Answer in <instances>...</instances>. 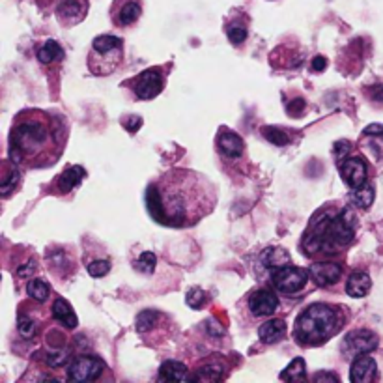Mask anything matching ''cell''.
I'll return each instance as SVG.
<instances>
[{
  "instance_id": "obj_9",
  "label": "cell",
  "mask_w": 383,
  "mask_h": 383,
  "mask_svg": "<svg viewBox=\"0 0 383 383\" xmlns=\"http://www.w3.org/2000/svg\"><path fill=\"white\" fill-rule=\"evenodd\" d=\"M86 13H88V0H58L56 4V19L66 28L83 23Z\"/></svg>"
},
{
  "instance_id": "obj_15",
  "label": "cell",
  "mask_w": 383,
  "mask_h": 383,
  "mask_svg": "<svg viewBox=\"0 0 383 383\" xmlns=\"http://www.w3.org/2000/svg\"><path fill=\"white\" fill-rule=\"evenodd\" d=\"M86 178V170H84L81 165H70V167L64 168V172L53 181V189L54 195H67L72 193L75 187L81 186V181Z\"/></svg>"
},
{
  "instance_id": "obj_27",
  "label": "cell",
  "mask_w": 383,
  "mask_h": 383,
  "mask_svg": "<svg viewBox=\"0 0 383 383\" xmlns=\"http://www.w3.org/2000/svg\"><path fill=\"white\" fill-rule=\"evenodd\" d=\"M26 292L31 295L32 300L38 301V303H43V301L49 300L51 295V286L43 279H32L28 284H26Z\"/></svg>"
},
{
  "instance_id": "obj_30",
  "label": "cell",
  "mask_w": 383,
  "mask_h": 383,
  "mask_svg": "<svg viewBox=\"0 0 383 383\" xmlns=\"http://www.w3.org/2000/svg\"><path fill=\"white\" fill-rule=\"evenodd\" d=\"M17 331L19 335L23 336V339H26V341L34 339V335H36V322H34V318L26 316V314L21 312L17 320Z\"/></svg>"
},
{
  "instance_id": "obj_17",
  "label": "cell",
  "mask_w": 383,
  "mask_h": 383,
  "mask_svg": "<svg viewBox=\"0 0 383 383\" xmlns=\"http://www.w3.org/2000/svg\"><path fill=\"white\" fill-rule=\"evenodd\" d=\"M377 372L376 361L372 359L370 355H357L352 363V368H350V382L353 383H368L374 382Z\"/></svg>"
},
{
  "instance_id": "obj_41",
  "label": "cell",
  "mask_w": 383,
  "mask_h": 383,
  "mask_svg": "<svg viewBox=\"0 0 383 383\" xmlns=\"http://www.w3.org/2000/svg\"><path fill=\"white\" fill-rule=\"evenodd\" d=\"M325 66H327V60L323 56H314V60H312V72H323Z\"/></svg>"
},
{
  "instance_id": "obj_40",
  "label": "cell",
  "mask_w": 383,
  "mask_h": 383,
  "mask_svg": "<svg viewBox=\"0 0 383 383\" xmlns=\"http://www.w3.org/2000/svg\"><path fill=\"white\" fill-rule=\"evenodd\" d=\"M350 150V142H336L335 144V156L336 159H344V156Z\"/></svg>"
},
{
  "instance_id": "obj_37",
  "label": "cell",
  "mask_w": 383,
  "mask_h": 383,
  "mask_svg": "<svg viewBox=\"0 0 383 383\" xmlns=\"http://www.w3.org/2000/svg\"><path fill=\"white\" fill-rule=\"evenodd\" d=\"M122 124H124V127L129 133H137L140 129V126H142V118L140 116H127V118L122 120Z\"/></svg>"
},
{
  "instance_id": "obj_13",
  "label": "cell",
  "mask_w": 383,
  "mask_h": 383,
  "mask_svg": "<svg viewBox=\"0 0 383 383\" xmlns=\"http://www.w3.org/2000/svg\"><path fill=\"white\" fill-rule=\"evenodd\" d=\"M249 309L254 316H271L279 309V298L275 292H271L268 288H260L251 293Z\"/></svg>"
},
{
  "instance_id": "obj_8",
  "label": "cell",
  "mask_w": 383,
  "mask_h": 383,
  "mask_svg": "<svg viewBox=\"0 0 383 383\" xmlns=\"http://www.w3.org/2000/svg\"><path fill=\"white\" fill-rule=\"evenodd\" d=\"M103 370H105L103 361L92 355H81L77 359H73L67 368V380L70 382H96Z\"/></svg>"
},
{
  "instance_id": "obj_42",
  "label": "cell",
  "mask_w": 383,
  "mask_h": 383,
  "mask_svg": "<svg viewBox=\"0 0 383 383\" xmlns=\"http://www.w3.org/2000/svg\"><path fill=\"white\" fill-rule=\"evenodd\" d=\"M365 135H377V137H383V126L382 124H370V126L365 129Z\"/></svg>"
},
{
  "instance_id": "obj_2",
  "label": "cell",
  "mask_w": 383,
  "mask_h": 383,
  "mask_svg": "<svg viewBox=\"0 0 383 383\" xmlns=\"http://www.w3.org/2000/svg\"><path fill=\"white\" fill-rule=\"evenodd\" d=\"M67 126L58 114L42 108H24L10 131V159L23 168H47L66 148Z\"/></svg>"
},
{
  "instance_id": "obj_16",
  "label": "cell",
  "mask_w": 383,
  "mask_h": 383,
  "mask_svg": "<svg viewBox=\"0 0 383 383\" xmlns=\"http://www.w3.org/2000/svg\"><path fill=\"white\" fill-rule=\"evenodd\" d=\"M217 150L222 157H230V159H238V157L243 156L245 152V142L243 138L238 135V133L230 131V129H221L217 133Z\"/></svg>"
},
{
  "instance_id": "obj_18",
  "label": "cell",
  "mask_w": 383,
  "mask_h": 383,
  "mask_svg": "<svg viewBox=\"0 0 383 383\" xmlns=\"http://www.w3.org/2000/svg\"><path fill=\"white\" fill-rule=\"evenodd\" d=\"M159 380L165 382H195V374H189L187 366L178 361H165L159 368Z\"/></svg>"
},
{
  "instance_id": "obj_21",
  "label": "cell",
  "mask_w": 383,
  "mask_h": 383,
  "mask_svg": "<svg viewBox=\"0 0 383 383\" xmlns=\"http://www.w3.org/2000/svg\"><path fill=\"white\" fill-rule=\"evenodd\" d=\"M372 281L366 271H353L346 281V293L350 298H365L370 292Z\"/></svg>"
},
{
  "instance_id": "obj_11",
  "label": "cell",
  "mask_w": 383,
  "mask_h": 383,
  "mask_svg": "<svg viewBox=\"0 0 383 383\" xmlns=\"http://www.w3.org/2000/svg\"><path fill=\"white\" fill-rule=\"evenodd\" d=\"M344 352L348 355H363V353H370L377 348V336L368 329H355L348 333L344 339Z\"/></svg>"
},
{
  "instance_id": "obj_1",
  "label": "cell",
  "mask_w": 383,
  "mask_h": 383,
  "mask_svg": "<svg viewBox=\"0 0 383 383\" xmlns=\"http://www.w3.org/2000/svg\"><path fill=\"white\" fill-rule=\"evenodd\" d=\"M217 191L208 178L187 168H172L148 186L146 208L156 222L168 228H189L210 215Z\"/></svg>"
},
{
  "instance_id": "obj_3",
  "label": "cell",
  "mask_w": 383,
  "mask_h": 383,
  "mask_svg": "<svg viewBox=\"0 0 383 383\" xmlns=\"http://www.w3.org/2000/svg\"><path fill=\"white\" fill-rule=\"evenodd\" d=\"M355 228L357 219L350 208H322L305 230L301 249L309 258L339 254L353 241Z\"/></svg>"
},
{
  "instance_id": "obj_5",
  "label": "cell",
  "mask_w": 383,
  "mask_h": 383,
  "mask_svg": "<svg viewBox=\"0 0 383 383\" xmlns=\"http://www.w3.org/2000/svg\"><path fill=\"white\" fill-rule=\"evenodd\" d=\"M122 58H124V42L113 34H101L94 38L86 64L92 75L105 77V75H113L118 70Z\"/></svg>"
},
{
  "instance_id": "obj_28",
  "label": "cell",
  "mask_w": 383,
  "mask_h": 383,
  "mask_svg": "<svg viewBox=\"0 0 383 383\" xmlns=\"http://www.w3.org/2000/svg\"><path fill=\"white\" fill-rule=\"evenodd\" d=\"M262 135L266 140H270V142L275 144V146H286V144L290 142V135H288L284 129H279V127H262Z\"/></svg>"
},
{
  "instance_id": "obj_10",
  "label": "cell",
  "mask_w": 383,
  "mask_h": 383,
  "mask_svg": "<svg viewBox=\"0 0 383 383\" xmlns=\"http://www.w3.org/2000/svg\"><path fill=\"white\" fill-rule=\"evenodd\" d=\"M142 15V2L140 0H114L111 8V19L116 26H131Z\"/></svg>"
},
{
  "instance_id": "obj_36",
  "label": "cell",
  "mask_w": 383,
  "mask_h": 383,
  "mask_svg": "<svg viewBox=\"0 0 383 383\" xmlns=\"http://www.w3.org/2000/svg\"><path fill=\"white\" fill-rule=\"evenodd\" d=\"M66 361H67V353L66 352L47 353V357H45V363H47L49 366H53V368H56V366L66 365Z\"/></svg>"
},
{
  "instance_id": "obj_12",
  "label": "cell",
  "mask_w": 383,
  "mask_h": 383,
  "mask_svg": "<svg viewBox=\"0 0 383 383\" xmlns=\"http://www.w3.org/2000/svg\"><path fill=\"white\" fill-rule=\"evenodd\" d=\"M366 163L363 157L353 156L344 159V163H341V176L342 180L346 181L348 186L355 189V187H361L366 184Z\"/></svg>"
},
{
  "instance_id": "obj_33",
  "label": "cell",
  "mask_w": 383,
  "mask_h": 383,
  "mask_svg": "<svg viewBox=\"0 0 383 383\" xmlns=\"http://www.w3.org/2000/svg\"><path fill=\"white\" fill-rule=\"evenodd\" d=\"M222 376V368L219 365H206L200 366L195 374L197 380H202V382H213V380H221Z\"/></svg>"
},
{
  "instance_id": "obj_14",
  "label": "cell",
  "mask_w": 383,
  "mask_h": 383,
  "mask_svg": "<svg viewBox=\"0 0 383 383\" xmlns=\"http://www.w3.org/2000/svg\"><path fill=\"white\" fill-rule=\"evenodd\" d=\"M309 271H311L312 281L316 282L318 286L329 288L341 281L342 271L344 270H342L341 263L336 262H316L312 263L311 268H309Z\"/></svg>"
},
{
  "instance_id": "obj_19",
  "label": "cell",
  "mask_w": 383,
  "mask_h": 383,
  "mask_svg": "<svg viewBox=\"0 0 383 383\" xmlns=\"http://www.w3.org/2000/svg\"><path fill=\"white\" fill-rule=\"evenodd\" d=\"M51 311H53L54 320H56L58 323H62L64 327H67V329H75V327H77L79 318L67 300L58 298V300L53 303V309H51Z\"/></svg>"
},
{
  "instance_id": "obj_31",
  "label": "cell",
  "mask_w": 383,
  "mask_h": 383,
  "mask_svg": "<svg viewBox=\"0 0 383 383\" xmlns=\"http://www.w3.org/2000/svg\"><path fill=\"white\" fill-rule=\"evenodd\" d=\"M156 263H157L156 254L150 251H146L138 256V260L135 262V268H137V271L144 273V275H150V273H154V270H156Z\"/></svg>"
},
{
  "instance_id": "obj_6",
  "label": "cell",
  "mask_w": 383,
  "mask_h": 383,
  "mask_svg": "<svg viewBox=\"0 0 383 383\" xmlns=\"http://www.w3.org/2000/svg\"><path fill=\"white\" fill-rule=\"evenodd\" d=\"M311 279V271L303 268H295L292 263L271 270V282L275 286L277 292L284 295H298V293L307 286V282Z\"/></svg>"
},
{
  "instance_id": "obj_35",
  "label": "cell",
  "mask_w": 383,
  "mask_h": 383,
  "mask_svg": "<svg viewBox=\"0 0 383 383\" xmlns=\"http://www.w3.org/2000/svg\"><path fill=\"white\" fill-rule=\"evenodd\" d=\"M206 293H204V290H200V288H193V290H189V293H187L186 298V303L191 309H200V307L206 303Z\"/></svg>"
},
{
  "instance_id": "obj_20",
  "label": "cell",
  "mask_w": 383,
  "mask_h": 383,
  "mask_svg": "<svg viewBox=\"0 0 383 383\" xmlns=\"http://www.w3.org/2000/svg\"><path fill=\"white\" fill-rule=\"evenodd\" d=\"M286 335V323L284 320H268V322H263L260 325V329H258V336L262 339L266 344H277V342H281Z\"/></svg>"
},
{
  "instance_id": "obj_29",
  "label": "cell",
  "mask_w": 383,
  "mask_h": 383,
  "mask_svg": "<svg viewBox=\"0 0 383 383\" xmlns=\"http://www.w3.org/2000/svg\"><path fill=\"white\" fill-rule=\"evenodd\" d=\"M227 36L232 45H241V43L247 40V36H249V31H247L245 24L228 23L227 24Z\"/></svg>"
},
{
  "instance_id": "obj_4",
  "label": "cell",
  "mask_w": 383,
  "mask_h": 383,
  "mask_svg": "<svg viewBox=\"0 0 383 383\" xmlns=\"http://www.w3.org/2000/svg\"><path fill=\"white\" fill-rule=\"evenodd\" d=\"M342 323L344 312L341 307L314 303L298 316L293 336L301 346H322L342 329Z\"/></svg>"
},
{
  "instance_id": "obj_34",
  "label": "cell",
  "mask_w": 383,
  "mask_h": 383,
  "mask_svg": "<svg viewBox=\"0 0 383 383\" xmlns=\"http://www.w3.org/2000/svg\"><path fill=\"white\" fill-rule=\"evenodd\" d=\"M86 271L90 273V277H96V279H99V277H105L111 271V262L108 260H103V258H99V260H94V262H90L88 266H86Z\"/></svg>"
},
{
  "instance_id": "obj_38",
  "label": "cell",
  "mask_w": 383,
  "mask_h": 383,
  "mask_svg": "<svg viewBox=\"0 0 383 383\" xmlns=\"http://www.w3.org/2000/svg\"><path fill=\"white\" fill-rule=\"evenodd\" d=\"M34 273H36V263L34 262L24 263V266L17 268V271H15V275H17L19 279H26V277L34 275Z\"/></svg>"
},
{
  "instance_id": "obj_22",
  "label": "cell",
  "mask_w": 383,
  "mask_h": 383,
  "mask_svg": "<svg viewBox=\"0 0 383 383\" xmlns=\"http://www.w3.org/2000/svg\"><path fill=\"white\" fill-rule=\"evenodd\" d=\"M2 180H0V195L6 198L10 197L13 191H15V187L19 186V181H21V174H19L17 165L10 159V161H4L2 165Z\"/></svg>"
},
{
  "instance_id": "obj_23",
  "label": "cell",
  "mask_w": 383,
  "mask_h": 383,
  "mask_svg": "<svg viewBox=\"0 0 383 383\" xmlns=\"http://www.w3.org/2000/svg\"><path fill=\"white\" fill-rule=\"evenodd\" d=\"M36 56L43 66H49V64H54V62L64 58V49L60 47V43L56 42V40H47V42L38 47Z\"/></svg>"
},
{
  "instance_id": "obj_44",
  "label": "cell",
  "mask_w": 383,
  "mask_h": 383,
  "mask_svg": "<svg viewBox=\"0 0 383 383\" xmlns=\"http://www.w3.org/2000/svg\"><path fill=\"white\" fill-rule=\"evenodd\" d=\"M374 99L383 103V86H376V88H374Z\"/></svg>"
},
{
  "instance_id": "obj_7",
  "label": "cell",
  "mask_w": 383,
  "mask_h": 383,
  "mask_svg": "<svg viewBox=\"0 0 383 383\" xmlns=\"http://www.w3.org/2000/svg\"><path fill=\"white\" fill-rule=\"evenodd\" d=\"M126 84L131 86L133 94L138 99L148 101V99H154V97L161 94L163 88H165V77L157 67H154V70H144L142 73H138L137 77L127 81Z\"/></svg>"
},
{
  "instance_id": "obj_32",
  "label": "cell",
  "mask_w": 383,
  "mask_h": 383,
  "mask_svg": "<svg viewBox=\"0 0 383 383\" xmlns=\"http://www.w3.org/2000/svg\"><path fill=\"white\" fill-rule=\"evenodd\" d=\"M157 318H161V314L157 311H142L137 316V331L138 333H144V331H150V327H154V323L157 322Z\"/></svg>"
},
{
  "instance_id": "obj_26",
  "label": "cell",
  "mask_w": 383,
  "mask_h": 383,
  "mask_svg": "<svg viewBox=\"0 0 383 383\" xmlns=\"http://www.w3.org/2000/svg\"><path fill=\"white\" fill-rule=\"evenodd\" d=\"M307 377V366L305 359L301 357H295L292 359V363L281 372V380H288V382H300V380H305Z\"/></svg>"
},
{
  "instance_id": "obj_24",
  "label": "cell",
  "mask_w": 383,
  "mask_h": 383,
  "mask_svg": "<svg viewBox=\"0 0 383 383\" xmlns=\"http://www.w3.org/2000/svg\"><path fill=\"white\" fill-rule=\"evenodd\" d=\"M262 263L270 270H277V268H282V266H288L292 262H290V254L282 247H270L263 251Z\"/></svg>"
},
{
  "instance_id": "obj_43",
  "label": "cell",
  "mask_w": 383,
  "mask_h": 383,
  "mask_svg": "<svg viewBox=\"0 0 383 383\" xmlns=\"http://www.w3.org/2000/svg\"><path fill=\"white\" fill-rule=\"evenodd\" d=\"M314 380H316V382H322V380L339 382V376H335V374H329V372H318V374H314Z\"/></svg>"
},
{
  "instance_id": "obj_25",
  "label": "cell",
  "mask_w": 383,
  "mask_h": 383,
  "mask_svg": "<svg viewBox=\"0 0 383 383\" xmlns=\"http://www.w3.org/2000/svg\"><path fill=\"white\" fill-rule=\"evenodd\" d=\"M350 200H352L353 206H357L361 210H366V208H370L372 202H374V187L365 184V186L355 187L350 193Z\"/></svg>"
},
{
  "instance_id": "obj_39",
  "label": "cell",
  "mask_w": 383,
  "mask_h": 383,
  "mask_svg": "<svg viewBox=\"0 0 383 383\" xmlns=\"http://www.w3.org/2000/svg\"><path fill=\"white\" fill-rule=\"evenodd\" d=\"M286 108L292 116H300V113H303V108H305V101H303L301 97L300 99H293L292 103H288Z\"/></svg>"
}]
</instances>
